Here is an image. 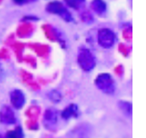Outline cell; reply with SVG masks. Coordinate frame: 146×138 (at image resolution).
<instances>
[{"label":"cell","mask_w":146,"mask_h":138,"mask_svg":"<svg viewBox=\"0 0 146 138\" xmlns=\"http://www.w3.org/2000/svg\"><path fill=\"white\" fill-rule=\"evenodd\" d=\"M78 60L80 67L86 71L92 70L96 65L95 58L90 50L87 48H82L80 50Z\"/></svg>","instance_id":"cell-1"},{"label":"cell","mask_w":146,"mask_h":138,"mask_svg":"<svg viewBox=\"0 0 146 138\" xmlns=\"http://www.w3.org/2000/svg\"><path fill=\"white\" fill-rule=\"evenodd\" d=\"M95 84L100 90L106 93H112L114 91V82L111 76L108 74H99L96 77Z\"/></svg>","instance_id":"cell-2"},{"label":"cell","mask_w":146,"mask_h":138,"mask_svg":"<svg viewBox=\"0 0 146 138\" xmlns=\"http://www.w3.org/2000/svg\"><path fill=\"white\" fill-rule=\"evenodd\" d=\"M115 40L114 33L109 29H102L98 33V43L104 48L111 47L114 44Z\"/></svg>","instance_id":"cell-3"},{"label":"cell","mask_w":146,"mask_h":138,"mask_svg":"<svg viewBox=\"0 0 146 138\" xmlns=\"http://www.w3.org/2000/svg\"><path fill=\"white\" fill-rule=\"evenodd\" d=\"M58 123V114L56 111L52 109H48L44 113L42 123L47 130L54 131L56 129Z\"/></svg>","instance_id":"cell-4"},{"label":"cell","mask_w":146,"mask_h":138,"mask_svg":"<svg viewBox=\"0 0 146 138\" xmlns=\"http://www.w3.org/2000/svg\"><path fill=\"white\" fill-rule=\"evenodd\" d=\"M17 119L11 107L4 106L0 110V123L6 126L15 125Z\"/></svg>","instance_id":"cell-5"},{"label":"cell","mask_w":146,"mask_h":138,"mask_svg":"<svg viewBox=\"0 0 146 138\" xmlns=\"http://www.w3.org/2000/svg\"><path fill=\"white\" fill-rule=\"evenodd\" d=\"M10 100L13 106L17 110L21 109L25 104L24 95L19 90H15L12 92Z\"/></svg>","instance_id":"cell-6"},{"label":"cell","mask_w":146,"mask_h":138,"mask_svg":"<svg viewBox=\"0 0 146 138\" xmlns=\"http://www.w3.org/2000/svg\"><path fill=\"white\" fill-rule=\"evenodd\" d=\"M79 114V110L78 106L72 104L67 106L62 111L60 116L63 120L66 121L71 119L78 117Z\"/></svg>","instance_id":"cell-7"},{"label":"cell","mask_w":146,"mask_h":138,"mask_svg":"<svg viewBox=\"0 0 146 138\" xmlns=\"http://www.w3.org/2000/svg\"><path fill=\"white\" fill-rule=\"evenodd\" d=\"M5 138H24L25 134L23 128L17 125L13 130L7 131L4 134Z\"/></svg>","instance_id":"cell-8"},{"label":"cell","mask_w":146,"mask_h":138,"mask_svg":"<svg viewBox=\"0 0 146 138\" xmlns=\"http://www.w3.org/2000/svg\"><path fill=\"white\" fill-rule=\"evenodd\" d=\"M92 3L94 10L99 14H104L106 11L107 6L102 0H94Z\"/></svg>","instance_id":"cell-9"},{"label":"cell","mask_w":146,"mask_h":138,"mask_svg":"<svg viewBox=\"0 0 146 138\" xmlns=\"http://www.w3.org/2000/svg\"><path fill=\"white\" fill-rule=\"evenodd\" d=\"M121 111L127 116L130 117L132 115V106L130 104L126 102H121L119 104Z\"/></svg>","instance_id":"cell-10"},{"label":"cell","mask_w":146,"mask_h":138,"mask_svg":"<svg viewBox=\"0 0 146 138\" xmlns=\"http://www.w3.org/2000/svg\"><path fill=\"white\" fill-rule=\"evenodd\" d=\"M27 126L29 130H37L39 129V124L37 122H27Z\"/></svg>","instance_id":"cell-11"},{"label":"cell","mask_w":146,"mask_h":138,"mask_svg":"<svg viewBox=\"0 0 146 138\" xmlns=\"http://www.w3.org/2000/svg\"><path fill=\"white\" fill-rule=\"evenodd\" d=\"M50 96V99L52 100V101L56 102V103L60 102L61 99L59 94L56 93H52Z\"/></svg>","instance_id":"cell-12"},{"label":"cell","mask_w":146,"mask_h":138,"mask_svg":"<svg viewBox=\"0 0 146 138\" xmlns=\"http://www.w3.org/2000/svg\"><path fill=\"white\" fill-rule=\"evenodd\" d=\"M16 2L18 3H21L24 0H15Z\"/></svg>","instance_id":"cell-13"}]
</instances>
